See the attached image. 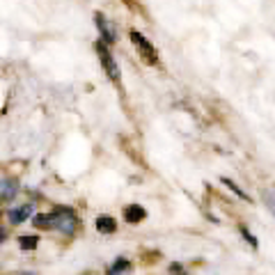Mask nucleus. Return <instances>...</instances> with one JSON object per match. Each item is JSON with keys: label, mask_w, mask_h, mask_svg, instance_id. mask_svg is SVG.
I'll use <instances>...</instances> for the list:
<instances>
[{"label": "nucleus", "mask_w": 275, "mask_h": 275, "mask_svg": "<svg viewBox=\"0 0 275 275\" xmlns=\"http://www.w3.org/2000/svg\"><path fill=\"white\" fill-rule=\"evenodd\" d=\"M53 220H55L53 229L67 234V236H74L76 229H78V225H81V220H78V216H76V211L71 209V206H55L53 209Z\"/></svg>", "instance_id": "f257e3e1"}, {"label": "nucleus", "mask_w": 275, "mask_h": 275, "mask_svg": "<svg viewBox=\"0 0 275 275\" xmlns=\"http://www.w3.org/2000/svg\"><path fill=\"white\" fill-rule=\"evenodd\" d=\"M129 37H131V42H133V46L138 49V53H140L142 62H147V65H156L158 62V51L154 49V44H151L142 33H138V30H131Z\"/></svg>", "instance_id": "f03ea898"}, {"label": "nucleus", "mask_w": 275, "mask_h": 275, "mask_svg": "<svg viewBox=\"0 0 275 275\" xmlns=\"http://www.w3.org/2000/svg\"><path fill=\"white\" fill-rule=\"evenodd\" d=\"M94 49H97V55H99V60H101L103 71L108 74V78L113 83H119V67H117V62H115L113 53L108 51V44L97 42V44H94Z\"/></svg>", "instance_id": "7ed1b4c3"}, {"label": "nucleus", "mask_w": 275, "mask_h": 275, "mask_svg": "<svg viewBox=\"0 0 275 275\" xmlns=\"http://www.w3.org/2000/svg\"><path fill=\"white\" fill-rule=\"evenodd\" d=\"M94 23H97L99 33H101V42L103 44H115L117 42V33H115V26L108 21V19L103 17V14H94Z\"/></svg>", "instance_id": "20e7f679"}, {"label": "nucleus", "mask_w": 275, "mask_h": 275, "mask_svg": "<svg viewBox=\"0 0 275 275\" xmlns=\"http://www.w3.org/2000/svg\"><path fill=\"white\" fill-rule=\"evenodd\" d=\"M33 202H28V204H23V206H19V209H10L7 211V218H10V222L12 225H21V222H26L28 218L33 216Z\"/></svg>", "instance_id": "39448f33"}, {"label": "nucleus", "mask_w": 275, "mask_h": 275, "mask_svg": "<svg viewBox=\"0 0 275 275\" xmlns=\"http://www.w3.org/2000/svg\"><path fill=\"white\" fill-rule=\"evenodd\" d=\"M122 216H124L126 222L138 225V222H142L147 218V209H145V206H140V204H129V206H124Z\"/></svg>", "instance_id": "423d86ee"}, {"label": "nucleus", "mask_w": 275, "mask_h": 275, "mask_svg": "<svg viewBox=\"0 0 275 275\" xmlns=\"http://www.w3.org/2000/svg\"><path fill=\"white\" fill-rule=\"evenodd\" d=\"M19 195L17 179H0V202H12Z\"/></svg>", "instance_id": "0eeeda50"}, {"label": "nucleus", "mask_w": 275, "mask_h": 275, "mask_svg": "<svg viewBox=\"0 0 275 275\" xmlns=\"http://www.w3.org/2000/svg\"><path fill=\"white\" fill-rule=\"evenodd\" d=\"M97 229L101 234H115L117 232V220L113 216H99L97 218Z\"/></svg>", "instance_id": "6e6552de"}, {"label": "nucleus", "mask_w": 275, "mask_h": 275, "mask_svg": "<svg viewBox=\"0 0 275 275\" xmlns=\"http://www.w3.org/2000/svg\"><path fill=\"white\" fill-rule=\"evenodd\" d=\"M33 225L37 227V229H53L55 227V220H53V211H49V213H37V216L33 218Z\"/></svg>", "instance_id": "1a4fd4ad"}, {"label": "nucleus", "mask_w": 275, "mask_h": 275, "mask_svg": "<svg viewBox=\"0 0 275 275\" xmlns=\"http://www.w3.org/2000/svg\"><path fill=\"white\" fill-rule=\"evenodd\" d=\"M131 268H133V264H131L129 259H126V257H117V261L110 266L108 275H126V273H131Z\"/></svg>", "instance_id": "9d476101"}, {"label": "nucleus", "mask_w": 275, "mask_h": 275, "mask_svg": "<svg viewBox=\"0 0 275 275\" xmlns=\"http://www.w3.org/2000/svg\"><path fill=\"white\" fill-rule=\"evenodd\" d=\"M19 245H21L23 250H37L39 238L37 236H19Z\"/></svg>", "instance_id": "9b49d317"}, {"label": "nucleus", "mask_w": 275, "mask_h": 275, "mask_svg": "<svg viewBox=\"0 0 275 275\" xmlns=\"http://www.w3.org/2000/svg\"><path fill=\"white\" fill-rule=\"evenodd\" d=\"M222 183H225L227 188H232V190H234V193H236V195H238V197H241V200L250 202V197H248V195H245V193H243V190H241V188H238V186H236V183H234V181H229V179H222Z\"/></svg>", "instance_id": "f8f14e48"}, {"label": "nucleus", "mask_w": 275, "mask_h": 275, "mask_svg": "<svg viewBox=\"0 0 275 275\" xmlns=\"http://www.w3.org/2000/svg\"><path fill=\"white\" fill-rule=\"evenodd\" d=\"M170 273L172 275H186V268H183L181 264H172L170 266Z\"/></svg>", "instance_id": "ddd939ff"}, {"label": "nucleus", "mask_w": 275, "mask_h": 275, "mask_svg": "<svg viewBox=\"0 0 275 275\" xmlns=\"http://www.w3.org/2000/svg\"><path fill=\"white\" fill-rule=\"evenodd\" d=\"M241 232H243V236H245V238H248V241H250V245H252V248H257V238H254L252 234H250L248 229H245V227H241Z\"/></svg>", "instance_id": "4468645a"}, {"label": "nucleus", "mask_w": 275, "mask_h": 275, "mask_svg": "<svg viewBox=\"0 0 275 275\" xmlns=\"http://www.w3.org/2000/svg\"><path fill=\"white\" fill-rule=\"evenodd\" d=\"M5 238H7V229L3 225H0V245H3V243H5Z\"/></svg>", "instance_id": "2eb2a0df"}, {"label": "nucleus", "mask_w": 275, "mask_h": 275, "mask_svg": "<svg viewBox=\"0 0 275 275\" xmlns=\"http://www.w3.org/2000/svg\"><path fill=\"white\" fill-rule=\"evenodd\" d=\"M21 275H37V273H33V270H26V273H21Z\"/></svg>", "instance_id": "dca6fc26"}]
</instances>
